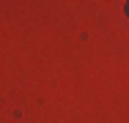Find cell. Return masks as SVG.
Masks as SVG:
<instances>
[{
  "instance_id": "6da1fadb",
  "label": "cell",
  "mask_w": 129,
  "mask_h": 123,
  "mask_svg": "<svg viewBox=\"0 0 129 123\" xmlns=\"http://www.w3.org/2000/svg\"><path fill=\"white\" fill-rule=\"evenodd\" d=\"M126 17H129V3H126Z\"/></svg>"
}]
</instances>
